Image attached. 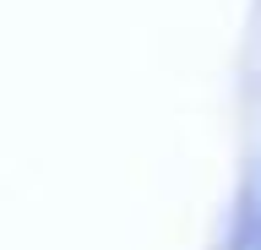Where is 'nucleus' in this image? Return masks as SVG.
Listing matches in <instances>:
<instances>
[{
    "instance_id": "nucleus-1",
    "label": "nucleus",
    "mask_w": 261,
    "mask_h": 250,
    "mask_svg": "<svg viewBox=\"0 0 261 250\" xmlns=\"http://www.w3.org/2000/svg\"><path fill=\"white\" fill-rule=\"evenodd\" d=\"M228 250H261V185L245 190L228 223Z\"/></svg>"
}]
</instances>
